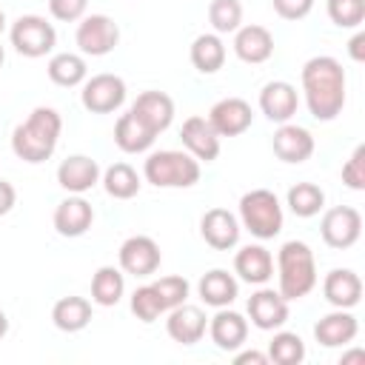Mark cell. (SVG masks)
Returning <instances> with one entry per match:
<instances>
[{
	"label": "cell",
	"instance_id": "1",
	"mask_svg": "<svg viewBox=\"0 0 365 365\" xmlns=\"http://www.w3.org/2000/svg\"><path fill=\"white\" fill-rule=\"evenodd\" d=\"M302 94L314 120L331 123L345 108V68L339 60L319 54L302 66Z\"/></svg>",
	"mask_w": 365,
	"mask_h": 365
},
{
	"label": "cell",
	"instance_id": "2",
	"mask_svg": "<svg viewBox=\"0 0 365 365\" xmlns=\"http://www.w3.org/2000/svg\"><path fill=\"white\" fill-rule=\"evenodd\" d=\"M63 131V120L54 108L48 106H37L20 125H14L11 131V151L23 160V163H46L60 140Z\"/></svg>",
	"mask_w": 365,
	"mask_h": 365
},
{
	"label": "cell",
	"instance_id": "3",
	"mask_svg": "<svg viewBox=\"0 0 365 365\" xmlns=\"http://www.w3.org/2000/svg\"><path fill=\"white\" fill-rule=\"evenodd\" d=\"M277 291L288 302L302 299L317 288V259L302 240H288L277 251Z\"/></svg>",
	"mask_w": 365,
	"mask_h": 365
},
{
	"label": "cell",
	"instance_id": "4",
	"mask_svg": "<svg viewBox=\"0 0 365 365\" xmlns=\"http://www.w3.org/2000/svg\"><path fill=\"white\" fill-rule=\"evenodd\" d=\"M143 177L154 188H191L200 182V160L177 148L154 151L143 163Z\"/></svg>",
	"mask_w": 365,
	"mask_h": 365
},
{
	"label": "cell",
	"instance_id": "5",
	"mask_svg": "<svg viewBox=\"0 0 365 365\" xmlns=\"http://www.w3.org/2000/svg\"><path fill=\"white\" fill-rule=\"evenodd\" d=\"M240 225L257 240H274L282 231V205L274 191L251 188L240 197Z\"/></svg>",
	"mask_w": 365,
	"mask_h": 365
},
{
	"label": "cell",
	"instance_id": "6",
	"mask_svg": "<svg viewBox=\"0 0 365 365\" xmlns=\"http://www.w3.org/2000/svg\"><path fill=\"white\" fill-rule=\"evenodd\" d=\"M9 37H11V46L17 48V54L31 57V60L46 57L57 46L54 26L46 17H40V14H23V17H17L14 26H11V31H9Z\"/></svg>",
	"mask_w": 365,
	"mask_h": 365
},
{
	"label": "cell",
	"instance_id": "7",
	"mask_svg": "<svg viewBox=\"0 0 365 365\" xmlns=\"http://www.w3.org/2000/svg\"><path fill=\"white\" fill-rule=\"evenodd\" d=\"M74 43L86 57L111 54L117 48V43H120V26L108 14H88V17L80 20Z\"/></svg>",
	"mask_w": 365,
	"mask_h": 365
},
{
	"label": "cell",
	"instance_id": "8",
	"mask_svg": "<svg viewBox=\"0 0 365 365\" xmlns=\"http://www.w3.org/2000/svg\"><path fill=\"white\" fill-rule=\"evenodd\" d=\"M80 103L91 114H111L125 103V80L117 74H94L83 83Z\"/></svg>",
	"mask_w": 365,
	"mask_h": 365
},
{
	"label": "cell",
	"instance_id": "9",
	"mask_svg": "<svg viewBox=\"0 0 365 365\" xmlns=\"http://www.w3.org/2000/svg\"><path fill=\"white\" fill-rule=\"evenodd\" d=\"M319 234H322V242L328 248H336V251H345L351 248L359 234H362V214L351 205H334L322 214V222H319Z\"/></svg>",
	"mask_w": 365,
	"mask_h": 365
},
{
	"label": "cell",
	"instance_id": "10",
	"mask_svg": "<svg viewBox=\"0 0 365 365\" xmlns=\"http://www.w3.org/2000/svg\"><path fill=\"white\" fill-rule=\"evenodd\" d=\"M117 259H120V271H125L131 277H151L160 268L163 254H160V245L151 237L134 234L120 245Z\"/></svg>",
	"mask_w": 365,
	"mask_h": 365
},
{
	"label": "cell",
	"instance_id": "11",
	"mask_svg": "<svg viewBox=\"0 0 365 365\" xmlns=\"http://www.w3.org/2000/svg\"><path fill=\"white\" fill-rule=\"evenodd\" d=\"M208 123L220 137H240L242 131L251 128L254 123V111L251 103H245L242 97H222L211 106L208 111Z\"/></svg>",
	"mask_w": 365,
	"mask_h": 365
},
{
	"label": "cell",
	"instance_id": "12",
	"mask_svg": "<svg viewBox=\"0 0 365 365\" xmlns=\"http://www.w3.org/2000/svg\"><path fill=\"white\" fill-rule=\"evenodd\" d=\"M251 325L259 331H277L288 322V299L274 288H259L248 297Z\"/></svg>",
	"mask_w": 365,
	"mask_h": 365
},
{
	"label": "cell",
	"instance_id": "13",
	"mask_svg": "<svg viewBox=\"0 0 365 365\" xmlns=\"http://www.w3.org/2000/svg\"><path fill=\"white\" fill-rule=\"evenodd\" d=\"M180 140L185 151L200 163H214L220 157V134L211 128L208 117H200V114L188 117L180 128Z\"/></svg>",
	"mask_w": 365,
	"mask_h": 365
},
{
	"label": "cell",
	"instance_id": "14",
	"mask_svg": "<svg viewBox=\"0 0 365 365\" xmlns=\"http://www.w3.org/2000/svg\"><path fill=\"white\" fill-rule=\"evenodd\" d=\"M165 314H168L165 331H168V336H171L174 342H180V345H194V342H200V339L205 336V331H208V317H205V311L197 308V305L182 302V305H174V308L165 311Z\"/></svg>",
	"mask_w": 365,
	"mask_h": 365
},
{
	"label": "cell",
	"instance_id": "15",
	"mask_svg": "<svg viewBox=\"0 0 365 365\" xmlns=\"http://www.w3.org/2000/svg\"><path fill=\"white\" fill-rule=\"evenodd\" d=\"M240 220L228 208H208L200 220V234L214 251H228L240 242Z\"/></svg>",
	"mask_w": 365,
	"mask_h": 365
},
{
	"label": "cell",
	"instance_id": "16",
	"mask_svg": "<svg viewBox=\"0 0 365 365\" xmlns=\"http://www.w3.org/2000/svg\"><path fill=\"white\" fill-rule=\"evenodd\" d=\"M299 108V94L291 83L285 80H271L259 91V111L271 123H291V117Z\"/></svg>",
	"mask_w": 365,
	"mask_h": 365
},
{
	"label": "cell",
	"instance_id": "17",
	"mask_svg": "<svg viewBox=\"0 0 365 365\" xmlns=\"http://www.w3.org/2000/svg\"><path fill=\"white\" fill-rule=\"evenodd\" d=\"M143 125H148L154 134H163L174 123V100L165 91H143L128 108Z\"/></svg>",
	"mask_w": 365,
	"mask_h": 365
},
{
	"label": "cell",
	"instance_id": "18",
	"mask_svg": "<svg viewBox=\"0 0 365 365\" xmlns=\"http://www.w3.org/2000/svg\"><path fill=\"white\" fill-rule=\"evenodd\" d=\"M271 148L282 163L297 165V163H305L314 154V137H311L308 128H302L297 123H279V128L274 131Z\"/></svg>",
	"mask_w": 365,
	"mask_h": 365
},
{
	"label": "cell",
	"instance_id": "19",
	"mask_svg": "<svg viewBox=\"0 0 365 365\" xmlns=\"http://www.w3.org/2000/svg\"><path fill=\"white\" fill-rule=\"evenodd\" d=\"M57 182L68 194H86L100 182V165L86 154H71L57 165Z\"/></svg>",
	"mask_w": 365,
	"mask_h": 365
},
{
	"label": "cell",
	"instance_id": "20",
	"mask_svg": "<svg viewBox=\"0 0 365 365\" xmlns=\"http://www.w3.org/2000/svg\"><path fill=\"white\" fill-rule=\"evenodd\" d=\"M208 334L220 351H240L248 339V319L237 311L217 308V314L208 319Z\"/></svg>",
	"mask_w": 365,
	"mask_h": 365
},
{
	"label": "cell",
	"instance_id": "21",
	"mask_svg": "<svg viewBox=\"0 0 365 365\" xmlns=\"http://www.w3.org/2000/svg\"><path fill=\"white\" fill-rule=\"evenodd\" d=\"M359 334V322L351 314V308H336L331 314H325L317 325H314V336L319 345L325 348H345L348 342H354Z\"/></svg>",
	"mask_w": 365,
	"mask_h": 365
},
{
	"label": "cell",
	"instance_id": "22",
	"mask_svg": "<svg viewBox=\"0 0 365 365\" xmlns=\"http://www.w3.org/2000/svg\"><path fill=\"white\" fill-rule=\"evenodd\" d=\"M234 54L242 63L259 66V63L271 60V54H274V34L265 26H257V23L240 26L234 31Z\"/></svg>",
	"mask_w": 365,
	"mask_h": 365
},
{
	"label": "cell",
	"instance_id": "23",
	"mask_svg": "<svg viewBox=\"0 0 365 365\" xmlns=\"http://www.w3.org/2000/svg\"><path fill=\"white\" fill-rule=\"evenodd\" d=\"M91 222H94V208L80 194L66 197L54 208V228L60 237H83L91 228Z\"/></svg>",
	"mask_w": 365,
	"mask_h": 365
},
{
	"label": "cell",
	"instance_id": "24",
	"mask_svg": "<svg viewBox=\"0 0 365 365\" xmlns=\"http://www.w3.org/2000/svg\"><path fill=\"white\" fill-rule=\"evenodd\" d=\"M234 274L248 285H265L274 277V257L265 245H245L234 257Z\"/></svg>",
	"mask_w": 365,
	"mask_h": 365
},
{
	"label": "cell",
	"instance_id": "25",
	"mask_svg": "<svg viewBox=\"0 0 365 365\" xmlns=\"http://www.w3.org/2000/svg\"><path fill=\"white\" fill-rule=\"evenodd\" d=\"M322 294L334 308H354L362 299V279L351 268H334L322 279Z\"/></svg>",
	"mask_w": 365,
	"mask_h": 365
},
{
	"label": "cell",
	"instance_id": "26",
	"mask_svg": "<svg viewBox=\"0 0 365 365\" xmlns=\"http://www.w3.org/2000/svg\"><path fill=\"white\" fill-rule=\"evenodd\" d=\"M197 291H200V299L205 305H211V308H228L237 299V294H240V282H237L234 274H228L222 268H211L208 274L200 277Z\"/></svg>",
	"mask_w": 365,
	"mask_h": 365
},
{
	"label": "cell",
	"instance_id": "27",
	"mask_svg": "<svg viewBox=\"0 0 365 365\" xmlns=\"http://www.w3.org/2000/svg\"><path fill=\"white\" fill-rule=\"evenodd\" d=\"M154 140H157V134L148 125H143L131 111L120 114V120L114 123V143L125 154H143L154 145Z\"/></svg>",
	"mask_w": 365,
	"mask_h": 365
},
{
	"label": "cell",
	"instance_id": "28",
	"mask_svg": "<svg viewBox=\"0 0 365 365\" xmlns=\"http://www.w3.org/2000/svg\"><path fill=\"white\" fill-rule=\"evenodd\" d=\"M51 322L66 334H77L91 322V302L86 297H60L51 308Z\"/></svg>",
	"mask_w": 365,
	"mask_h": 365
},
{
	"label": "cell",
	"instance_id": "29",
	"mask_svg": "<svg viewBox=\"0 0 365 365\" xmlns=\"http://www.w3.org/2000/svg\"><path fill=\"white\" fill-rule=\"evenodd\" d=\"M125 294V277L120 268L114 265H100L91 277V302L94 305H103V308H111L123 299Z\"/></svg>",
	"mask_w": 365,
	"mask_h": 365
},
{
	"label": "cell",
	"instance_id": "30",
	"mask_svg": "<svg viewBox=\"0 0 365 365\" xmlns=\"http://www.w3.org/2000/svg\"><path fill=\"white\" fill-rule=\"evenodd\" d=\"M46 71H48V80H51L54 86H63V88H74V86L86 83V77H88L86 60H83L80 54H74V51H60V54H54V57L48 60Z\"/></svg>",
	"mask_w": 365,
	"mask_h": 365
},
{
	"label": "cell",
	"instance_id": "31",
	"mask_svg": "<svg viewBox=\"0 0 365 365\" xmlns=\"http://www.w3.org/2000/svg\"><path fill=\"white\" fill-rule=\"evenodd\" d=\"M225 63V43L220 34H200L191 43V66L200 74H217Z\"/></svg>",
	"mask_w": 365,
	"mask_h": 365
},
{
	"label": "cell",
	"instance_id": "32",
	"mask_svg": "<svg viewBox=\"0 0 365 365\" xmlns=\"http://www.w3.org/2000/svg\"><path fill=\"white\" fill-rule=\"evenodd\" d=\"M100 182L108 197L114 200H131L140 194V174L128 163H114L100 174Z\"/></svg>",
	"mask_w": 365,
	"mask_h": 365
},
{
	"label": "cell",
	"instance_id": "33",
	"mask_svg": "<svg viewBox=\"0 0 365 365\" xmlns=\"http://www.w3.org/2000/svg\"><path fill=\"white\" fill-rule=\"evenodd\" d=\"M285 202H288L291 214L308 220V217H317L325 208V191L317 182H297V185L288 188Z\"/></svg>",
	"mask_w": 365,
	"mask_h": 365
},
{
	"label": "cell",
	"instance_id": "34",
	"mask_svg": "<svg viewBox=\"0 0 365 365\" xmlns=\"http://www.w3.org/2000/svg\"><path fill=\"white\" fill-rule=\"evenodd\" d=\"M305 359V342L294 331H277L268 342V362L277 365H299Z\"/></svg>",
	"mask_w": 365,
	"mask_h": 365
},
{
	"label": "cell",
	"instance_id": "35",
	"mask_svg": "<svg viewBox=\"0 0 365 365\" xmlns=\"http://www.w3.org/2000/svg\"><path fill=\"white\" fill-rule=\"evenodd\" d=\"M208 23H211L214 34H234L242 23V3L240 0H211Z\"/></svg>",
	"mask_w": 365,
	"mask_h": 365
},
{
	"label": "cell",
	"instance_id": "36",
	"mask_svg": "<svg viewBox=\"0 0 365 365\" xmlns=\"http://www.w3.org/2000/svg\"><path fill=\"white\" fill-rule=\"evenodd\" d=\"M328 17L339 29H359L365 20V0H328Z\"/></svg>",
	"mask_w": 365,
	"mask_h": 365
},
{
	"label": "cell",
	"instance_id": "37",
	"mask_svg": "<svg viewBox=\"0 0 365 365\" xmlns=\"http://www.w3.org/2000/svg\"><path fill=\"white\" fill-rule=\"evenodd\" d=\"M151 285H154V291H157V297H160V302H163L165 311H171L174 305H182V302L188 299V291H191L188 279H185V277H177V274L160 277V279H154Z\"/></svg>",
	"mask_w": 365,
	"mask_h": 365
},
{
	"label": "cell",
	"instance_id": "38",
	"mask_svg": "<svg viewBox=\"0 0 365 365\" xmlns=\"http://www.w3.org/2000/svg\"><path fill=\"white\" fill-rule=\"evenodd\" d=\"M131 314L140 319V322H154L160 314H165L154 285H140L134 294H131Z\"/></svg>",
	"mask_w": 365,
	"mask_h": 365
},
{
	"label": "cell",
	"instance_id": "39",
	"mask_svg": "<svg viewBox=\"0 0 365 365\" xmlns=\"http://www.w3.org/2000/svg\"><path fill=\"white\" fill-rule=\"evenodd\" d=\"M342 182L354 191H365V145H356L342 165Z\"/></svg>",
	"mask_w": 365,
	"mask_h": 365
},
{
	"label": "cell",
	"instance_id": "40",
	"mask_svg": "<svg viewBox=\"0 0 365 365\" xmlns=\"http://www.w3.org/2000/svg\"><path fill=\"white\" fill-rule=\"evenodd\" d=\"M88 9V0H48V11L54 20L60 23H74V20H83Z\"/></svg>",
	"mask_w": 365,
	"mask_h": 365
},
{
	"label": "cell",
	"instance_id": "41",
	"mask_svg": "<svg viewBox=\"0 0 365 365\" xmlns=\"http://www.w3.org/2000/svg\"><path fill=\"white\" fill-rule=\"evenodd\" d=\"M271 6L282 20H302L311 14L314 0H271Z\"/></svg>",
	"mask_w": 365,
	"mask_h": 365
},
{
	"label": "cell",
	"instance_id": "42",
	"mask_svg": "<svg viewBox=\"0 0 365 365\" xmlns=\"http://www.w3.org/2000/svg\"><path fill=\"white\" fill-rule=\"evenodd\" d=\"M14 202H17V191H14V185L6 182V180H0V217L9 214V211L14 208Z\"/></svg>",
	"mask_w": 365,
	"mask_h": 365
},
{
	"label": "cell",
	"instance_id": "43",
	"mask_svg": "<svg viewBox=\"0 0 365 365\" xmlns=\"http://www.w3.org/2000/svg\"><path fill=\"white\" fill-rule=\"evenodd\" d=\"M348 54H351V60H356V63L365 60V31H356V34L351 37V43H348Z\"/></svg>",
	"mask_w": 365,
	"mask_h": 365
},
{
	"label": "cell",
	"instance_id": "44",
	"mask_svg": "<svg viewBox=\"0 0 365 365\" xmlns=\"http://www.w3.org/2000/svg\"><path fill=\"white\" fill-rule=\"evenodd\" d=\"M237 365H245V362H254V365H265L268 362V354H259V351H242L234 356Z\"/></svg>",
	"mask_w": 365,
	"mask_h": 365
},
{
	"label": "cell",
	"instance_id": "45",
	"mask_svg": "<svg viewBox=\"0 0 365 365\" xmlns=\"http://www.w3.org/2000/svg\"><path fill=\"white\" fill-rule=\"evenodd\" d=\"M362 359H365V351H362V348H356V351H351V354H342V359H339V362H342V365H348V362H362Z\"/></svg>",
	"mask_w": 365,
	"mask_h": 365
},
{
	"label": "cell",
	"instance_id": "46",
	"mask_svg": "<svg viewBox=\"0 0 365 365\" xmlns=\"http://www.w3.org/2000/svg\"><path fill=\"white\" fill-rule=\"evenodd\" d=\"M9 334V319H6V311L0 308V339Z\"/></svg>",
	"mask_w": 365,
	"mask_h": 365
},
{
	"label": "cell",
	"instance_id": "47",
	"mask_svg": "<svg viewBox=\"0 0 365 365\" xmlns=\"http://www.w3.org/2000/svg\"><path fill=\"white\" fill-rule=\"evenodd\" d=\"M3 29H6V14H3V9H0V34H3Z\"/></svg>",
	"mask_w": 365,
	"mask_h": 365
},
{
	"label": "cell",
	"instance_id": "48",
	"mask_svg": "<svg viewBox=\"0 0 365 365\" xmlns=\"http://www.w3.org/2000/svg\"><path fill=\"white\" fill-rule=\"evenodd\" d=\"M3 60H6V51H3V46H0V66H3Z\"/></svg>",
	"mask_w": 365,
	"mask_h": 365
}]
</instances>
